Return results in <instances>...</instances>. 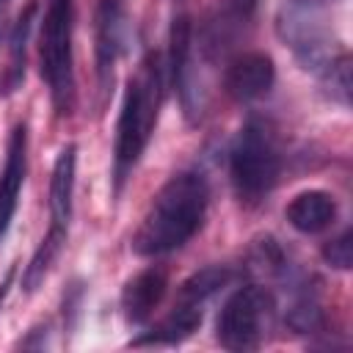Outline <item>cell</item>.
I'll return each instance as SVG.
<instances>
[{
	"label": "cell",
	"instance_id": "6da1fadb",
	"mask_svg": "<svg viewBox=\"0 0 353 353\" xmlns=\"http://www.w3.org/2000/svg\"><path fill=\"white\" fill-rule=\"evenodd\" d=\"M207 182L199 174L171 176L154 196L141 229L132 237V251L141 256H160L185 245L204 223L207 215Z\"/></svg>",
	"mask_w": 353,
	"mask_h": 353
},
{
	"label": "cell",
	"instance_id": "7a4b0ae2",
	"mask_svg": "<svg viewBox=\"0 0 353 353\" xmlns=\"http://www.w3.org/2000/svg\"><path fill=\"white\" fill-rule=\"evenodd\" d=\"M163 91H160V66L157 55H149L138 80L127 83L124 105L116 127V190H121L130 168L135 165L138 154L143 152L149 132L157 119Z\"/></svg>",
	"mask_w": 353,
	"mask_h": 353
},
{
	"label": "cell",
	"instance_id": "3957f363",
	"mask_svg": "<svg viewBox=\"0 0 353 353\" xmlns=\"http://www.w3.org/2000/svg\"><path fill=\"white\" fill-rule=\"evenodd\" d=\"M229 174L234 193L245 204H259L279 179V154L270 135L259 124H245L232 146Z\"/></svg>",
	"mask_w": 353,
	"mask_h": 353
},
{
	"label": "cell",
	"instance_id": "277c9868",
	"mask_svg": "<svg viewBox=\"0 0 353 353\" xmlns=\"http://www.w3.org/2000/svg\"><path fill=\"white\" fill-rule=\"evenodd\" d=\"M41 77L50 85L52 102L61 113H69L74 80H72V0H52L41 25Z\"/></svg>",
	"mask_w": 353,
	"mask_h": 353
},
{
	"label": "cell",
	"instance_id": "5b68a950",
	"mask_svg": "<svg viewBox=\"0 0 353 353\" xmlns=\"http://www.w3.org/2000/svg\"><path fill=\"white\" fill-rule=\"evenodd\" d=\"M270 312L273 301L262 287H240L218 314V342L226 350H254L265 334Z\"/></svg>",
	"mask_w": 353,
	"mask_h": 353
},
{
	"label": "cell",
	"instance_id": "8992f818",
	"mask_svg": "<svg viewBox=\"0 0 353 353\" xmlns=\"http://www.w3.org/2000/svg\"><path fill=\"white\" fill-rule=\"evenodd\" d=\"M276 80V69H273V61L270 55L265 52H245V55H237L229 69H226V91L240 99V102H251V99H259L262 94L270 91Z\"/></svg>",
	"mask_w": 353,
	"mask_h": 353
},
{
	"label": "cell",
	"instance_id": "52a82bcc",
	"mask_svg": "<svg viewBox=\"0 0 353 353\" xmlns=\"http://www.w3.org/2000/svg\"><path fill=\"white\" fill-rule=\"evenodd\" d=\"M25 149H28V132H25V124H17L11 138H8L6 165L0 174V240L8 232L14 210H17L19 188L25 179Z\"/></svg>",
	"mask_w": 353,
	"mask_h": 353
},
{
	"label": "cell",
	"instance_id": "ba28073f",
	"mask_svg": "<svg viewBox=\"0 0 353 353\" xmlns=\"http://www.w3.org/2000/svg\"><path fill=\"white\" fill-rule=\"evenodd\" d=\"M163 295H165V273L157 270V268L141 270L138 276H132L124 284V292H121L124 317L130 323L149 320V314L157 309V303L163 301Z\"/></svg>",
	"mask_w": 353,
	"mask_h": 353
},
{
	"label": "cell",
	"instance_id": "9c48e42d",
	"mask_svg": "<svg viewBox=\"0 0 353 353\" xmlns=\"http://www.w3.org/2000/svg\"><path fill=\"white\" fill-rule=\"evenodd\" d=\"M334 215H336V204L325 190H303L284 210L290 226H295L303 234L323 232L325 226H331Z\"/></svg>",
	"mask_w": 353,
	"mask_h": 353
},
{
	"label": "cell",
	"instance_id": "30bf717a",
	"mask_svg": "<svg viewBox=\"0 0 353 353\" xmlns=\"http://www.w3.org/2000/svg\"><path fill=\"white\" fill-rule=\"evenodd\" d=\"M121 0H99L97 8V63H99V77L102 85H108L113 61L119 55L121 44Z\"/></svg>",
	"mask_w": 353,
	"mask_h": 353
},
{
	"label": "cell",
	"instance_id": "8fae6325",
	"mask_svg": "<svg viewBox=\"0 0 353 353\" xmlns=\"http://www.w3.org/2000/svg\"><path fill=\"white\" fill-rule=\"evenodd\" d=\"M74 143L63 146L58 152V160L52 165V179H50V212L52 223L69 226L72 218V193H74Z\"/></svg>",
	"mask_w": 353,
	"mask_h": 353
},
{
	"label": "cell",
	"instance_id": "7c38bea8",
	"mask_svg": "<svg viewBox=\"0 0 353 353\" xmlns=\"http://www.w3.org/2000/svg\"><path fill=\"white\" fill-rule=\"evenodd\" d=\"M201 323V306H193V303H176L174 312L160 323L154 325L149 334L138 336L132 345L141 347V345H176L182 339H188Z\"/></svg>",
	"mask_w": 353,
	"mask_h": 353
},
{
	"label": "cell",
	"instance_id": "4fadbf2b",
	"mask_svg": "<svg viewBox=\"0 0 353 353\" xmlns=\"http://www.w3.org/2000/svg\"><path fill=\"white\" fill-rule=\"evenodd\" d=\"M63 243H66V226L52 223V229L44 234L41 245L36 248V254L30 256V262H28V268H25V273H22V290H25V292H36V290L44 284V276L50 273L52 262L58 259Z\"/></svg>",
	"mask_w": 353,
	"mask_h": 353
},
{
	"label": "cell",
	"instance_id": "5bb4252c",
	"mask_svg": "<svg viewBox=\"0 0 353 353\" xmlns=\"http://www.w3.org/2000/svg\"><path fill=\"white\" fill-rule=\"evenodd\" d=\"M190 50H193L190 19L185 14H179V17H174L171 33H168V74H171L174 88L182 83V77L190 69Z\"/></svg>",
	"mask_w": 353,
	"mask_h": 353
},
{
	"label": "cell",
	"instance_id": "9a60e30c",
	"mask_svg": "<svg viewBox=\"0 0 353 353\" xmlns=\"http://www.w3.org/2000/svg\"><path fill=\"white\" fill-rule=\"evenodd\" d=\"M232 281V270L226 265H210V268H201L196 270L190 279L182 281V290H179V301L182 303H193V306H201L210 295H215L221 287H226Z\"/></svg>",
	"mask_w": 353,
	"mask_h": 353
},
{
	"label": "cell",
	"instance_id": "2e32d148",
	"mask_svg": "<svg viewBox=\"0 0 353 353\" xmlns=\"http://www.w3.org/2000/svg\"><path fill=\"white\" fill-rule=\"evenodd\" d=\"M320 77H323V85L328 88L331 99H336L342 105L350 102V55L345 50H339L331 58V63L320 72Z\"/></svg>",
	"mask_w": 353,
	"mask_h": 353
},
{
	"label": "cell",
	"instance_id": "e0dca14e",
	"mask_svg": "<svg viewBox=\"0 0 353 353\" xmlns=\"http://www.w3.org/2000/svg\"><path fill=\"white\" fill-rule=\"evenodd\" d=\"M30 19H33V6L17 19L14 25V33H11V77H8V91H14V85L19 83L22 72H25V41H28V33H30Z\"/></svg>",
	"mask_w": 353,
	"mask_h": 353
},
{
	"label": "cell",
	"instance_id": "ac0fdd59",
	"mask_svg": "<svg viewBox=\"0 0 353 353\" xmlns=\"http://www.w3.org/2000/svg\"><path fill=\"white\" fill-rule=\"evenodd\" d=\"M320 306H317V301L314 298H309V295H301V298H295L292 303H290V309H287V323H290V328H295V331H314L317 325H320Z\"/></svg>",
	"mask_w": 353,
	"mask_h": 353
},
{
	"label": "cell",
	"instance_id": "d6986e66",
	"mask_svg": "<svg viewBox=\"0 0 353 353\" xmlns=\"http://www.w3.org/2000/svg\"><path fill=\"white\" fill-rule=\"evenodd\" d=\"M323 259L336 268V270H347L353 265V232H342L339 237H334L331 243L323 245Z\"/></svg>",
	"mask_w": 353,
	"mask_h": 353
},
{
	"label": "cell",
	"instance_id": "ffe728a7",
	"mask_svg": "<svg viewBox=\"0 0 353 353\" xmlns=\"http://www.w3.org/2000/svg\"><path fill=\"white\" fill-rule=\"evenodd\" d=\"M11 276H14V268H8V273H6V279H3V284H0V303H3V298H6V292H8V287H11Z\"/></svg>",
	"mask_w": 353,
	"mask_h": 353
},
{
	"label": "cell",
	"instance_id": "44dd1931",
	"mask_svg": "<svg viewBox=\"0 0 353 353\" xmlns=\"http://www.w3.org/2000/svg\"><path fill=\"white\" fill-rule=\"evenodd\" d=\"M303 3H312V6H320V8H323V6H328V3H336V0H303Z\"/></svg>",
	"mask_w": 353,
	"mask_h": 353
},
{
	"label": "cell",
	"instance_id": "7402d4cb",
	"mask_svg": "<svg viewBox=\"0 0 353 353\" xmlns=\"http://www.w3.org/2000/svg\"><path fill=\"white\" fill-rule=\"evenodd\" d=\"M0 3H3V0H0Z\"/></svg>",
	"mask_w": 353,
	"mask_h": 353
}]
</instances>
